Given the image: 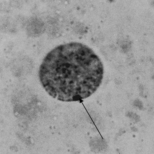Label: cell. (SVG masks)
<instances>
[{
	"mask_svg": "<svg viewBox=\"0 0 154 154\" xmlns=\"http://www.w3.org/2000/svg\"><path fill=\"white\" fill-rule=\"evenodd\" d=\"M103 65L90 48L72 42L55 47L46 56L39 69L42 86L54 98L71 102L86 99L99 88Z\"/></svg>",
	"mask_w": 154,
	"mask_h": 154,
	"instance_id": "1",
	"label": "cell"
}]
</instances>
